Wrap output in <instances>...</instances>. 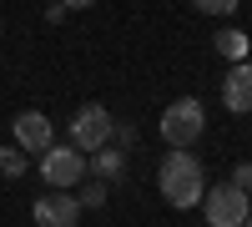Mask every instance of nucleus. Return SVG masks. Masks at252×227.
<instances>
[{
  "instance_id": "1",
  "label": "nucleus",
  "mask_w": 252,
  "mask_h": 227,
  "mask_svg": "<svg viewBox=\"0 0 252 227\" xmlns=\"http://www.w3.org/2000/svg\"><path fill=\"white\" fill-rule=\"evenodd\" d=\"M157 187H161V197L172 202L177 212H187V207H197V202H202L207 172H202V162H197L192 152H172V157L161 162V172H157Z\"/></svg>"
},
{
  "instance_id": "2",
  "label": "nucleus",
  "mask_w": 252,
  "mask_h": 227,
  "mask_svg": "<svg viewBox=\"0 0 252 227\" xmlns=\"http://www.w3.org/2000/svg\"><path fill=\"white\" fill-rule=\"evenodd\" d=\"M157 131H161V141H166L172 152H192L197 136L207 131V111H202V101H197V96H177L172 106L161 111Z\"/></svg>"
},
{
  "instance_id": "3",
  "label": "nucleus",
  "mask_w": 252,
  "mask_h": 227,
  "mask_svg": "<svg viewBox=\"0 0 252 227\" xmlns=\"http://www.w3.org/2000/svg\"><path fill=\"white\" fill-rule=\"evenodd\" d=\"M40 177H46V187H56V192H76L81 182H86V152H76L71 141H51V147L40 152Z\"/></svg>"
},
{
  "instance_id": "4",
  "label": "nucleus",
  "mask_w": 252,
  "mask_h": 227,
  "mask_svg": "<svg viewBox=\"0 0 252 227\" xmlns=\"http://www.w3.org/2000/svg\"><path fill=\"white\" fill-rule=\"evenodd\" d=\"M111 127H116V116L101 106V101H86V106L71 116V147L91 157L96 147H106V141H111Z\"/></svg>"
},
{
  "instance_id": "5",
  "label": "nucleus",
  "mask_w": 252,
  "mask_h": 227,
  "mask_svg": "<svg viewBox=\"0 0 252 227\" xmlns=\"http://www.w3.org/2000/svg\"><path fill=\"white\" fill-rule=\"evenodd\" d=\"M202 212H207L212 227H242L247 212H252V197L237 192L232 182H222V187H207V192H202Z\"/></svg>"
},
{
  "instance_id": "6",
  "label": "nucleus",
  "mask_w": 252,
  "mask_h": 227,
  "mask_svg": "<svg viewBox=\"0 0 252 227\" xmlns=\"http://www.w3.org/2000/svg\"><path fill=\"white\" fill-rule=\"evenodd\" d=\"M31 217H35V227H76L81 222V202H76V192H56L51 187V197H35Z\"/></svg>"
},
{
  "instance_id": "7",
  "label": "nucleus",
  "mask_w": 252,
  "mask_h": 227,
  "mask_svg": "<svg viewBox=\"0 0 252 227\" xmlns=\"http://www.w3.org/2000/svg\"><path fill=\"white\" fill-rule=\"evenodd\" d=\"M51 141H56V127H51L46 111H20V116H15V147L26 152V157H31V152L40 157Z\"/></svg>"
},
{
  "instance_id": "8",
  "label": "nucleus",
  "mask_w": 252,
  "mask_h": 227,
  "mask_svg": "<svg viewBox=\"0 0 252 227\" xmlns=\"http://www.w3.org/2000/svg\"><path fill=\"white\" fill-rule=\"evenodd\" d=\"M222 106L232 116H247L252 111V61H237L222 81Z\"/></svg>"
},
{
  "instance_id": "9",
  "label": "nucleus",
  "mask_w": 252,
  "mask_h": 227,
  "mask_svg": "<svg viewBox=\"0 0 252 227\" xmlns=\"http://www.w3.org/2000/svg\"><path fill=\"white\" fill-rule=\"evenodd\" d=\"M121 167H126V157H121V147H96L91 157H86V177H101V182H111V177H121Z\"/></svg>"
},
{
  "instance_id": "10",
  "label": "nucleus",
  "mask_w": 252,
  "mask_h": 227,
  "mask_svg": "<svg viewBox=\"0 0 252 227\" xmlns=\"http://www.w3.org/2000/svg\"><path fill=\"white\" fill-rule=\"evenodd\" d=\"M212 46H217V56L222 61H247V51H252V40H247V31H237V26H222L217 35H212Z\"/></svg>"
},
{
  "instance_id": "11",
  "label": "nucleus",
  "mask_w": 252,
  "mask_h": 227,
  "mask_svg": "<svg viewBox=\"0 0 252 227\" xmlns=\"http://www.w3.org/2000/svg\"><path fill=\"white\" fill-rule=\"evenodd\" d=\"M0 177H26V152H20L15 147V141H10V147H0Z\"/></svg>"
},
{
  "instance_id": "12",
  "label": "nucleus",
  "mask_w": 252,
  "mask_h": 227,
  "mask_svg": "<svg viewBox=\"0 0 252 227\" xmlns=\"http://www.w3.org/2000/svg\"><path fill=\"white\" fill-rule=\"evenodd\" d=\"M76 202H81V212H86V207H106V182H101V177H91V182H81V192H76Z\"/></svg>"
},
{
  "instance_id": "13",
  "label": "nucleus",
  "mask_w": 252,
  "mask_h": 227,
  "mask_svg": "<svg viewBox=\"0 0 252 227\" xmlns=\"http://www.w3.org/2000/svg\"><path fill=\"white\" fill-rule=\"evenodd\" d=\"M192 10H202V15H237V0H192Z\"/></svg>"
},
{
  "instance_id": "14",
  "label": "nucleus",
  "mask_w": 252,
  "mask_h": 227,
  "mask_svg": "<svg viewBox=\"0 0 252 227\" xmlns=\"http://www.w3.org/2000/svg\"><path fill=\"white\" fill-rule=\"evenodd\" d=\"M227 182H232L237 192H247V197H252V162H237V167H232V177H227Z\"/></svg>"
},
{
  "instance_id": "15",
  "label": "nucleus",
  "mask_w": 252,
  "mask_h": 227,
  "mask_svg": "<svg viewBox=\"0 0 252 227\" xmlns=\"http://www.w3.org/2000/svg\"><path fill=\"white\" fill-rule=\"evenodd\" d=\"M61 5H66V10H91L96 0H61Z\"/></svg>"
},
{
  "instance_id": "16",
  "label": "nucleus",
  "mask_w": 252,
  "mask_h": 227,
  "mask_svg": "<svg viewBox=\"0 0 252 227\" xmlns=\"http://www.w3.org/2000/svg\"><path fill=\"white\" fill-rule=\"evenodd\" d=\"M242 227H252V212H247V222H242Z\"/></svg>"
}]
</instances>
